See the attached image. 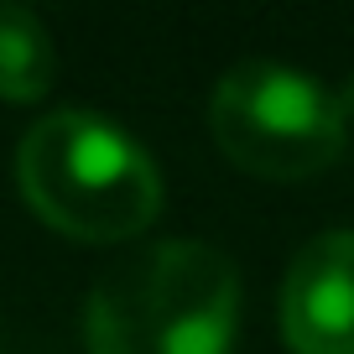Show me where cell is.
Masks as SVG:
<instances>
[{
  "instance_id": "3",
  "label": "cell",
  "mask_w": 354,
  "mask_h": 354,
  "mask_svg": "<svg viewBox=\"0 0 354 354\" xmlns=\"http://www.w3.org/2000/svg\"><path fill=\"white\" fill-rule=\"evenodd\" d=\"M209 125L219 151L240 172L271 183L318 177L344 151L339 94L313 73L281 63H240L219 78L209 104Z\"/></svg>"
},
{
  "instance_id": "5",
  "label": "cell",
  "mask_w": 354,
  "mask_h": 354,
  "mask_svg": "<svg viewBox=\"0 0 354 354\" xmlns=\"http://www.w3.org/2000/svg\"><path fill=\"white\" fill-rule=\"evenodd\" d=\"M57 57L53 37L26 6L0 0V100L11 104H37L53 88Z\"/></svg>"
},
{
  "instance_id": "1",
  "label": "cell",
  "mask_w": 354,
  "mask_h": 354,
  "mask_svg": "<svg viewBox=\"0 0 354 354\" xmlns=\"http://www.w3.org/2000/svg\"><path fill=\"white\" fill-rule=\"evenodd\" d=\"M240 277L203 240H162L110 266L84 308L88 354H230Z\"/></svg>"
},
{
  "instance_id": "2",
  "label": "cell",
  "mask_w": 354,
  "mask_h": 354,
  "mask_svg": "<svg viewBox=\"0 0 354 354\" xmlns=\"http://www.w3.org/2000/svg\"><path fill=\"white\" fill-rule=\"evenodd\" d=\"M21 198L68 240H136L162 209V172L141 141L94 110H53L21 136Z\"/></svg>"
},
{
  "instance_id": "4",
  "label": "cell",
  "mask_w": 354,
  "mask_h": 354,
  "mask_svg": "<svg viewBox=\"0 0 354 354\" xmlns=\"http://www.w3.org/2000/svg\"><path fill=\"white\" fill-rule=\"evenodd\" d=\"M281 339L292 354H354V230L297 250L281 281Z\"/></svg>"
},
{
  "instance_id": "6",
  "label": "cell",
  "mask_w": 354,
  "mask_h": 354,
  "mask_svg": "<svg viewBox=\"0 0 354 354\" xmlns=\"http://www.w3.org/2000/svg\"><path fill=\"white\" fill-rule=\"evenodd\" d=\"M339 110H344V120H349V115H354V73H349V84L339 88Z\"/></svg>"
}]
</instances>
